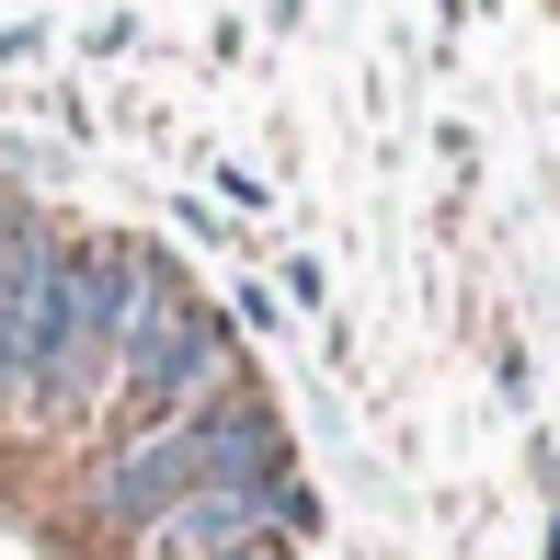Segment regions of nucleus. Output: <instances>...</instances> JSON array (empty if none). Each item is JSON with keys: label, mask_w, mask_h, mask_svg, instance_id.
Segmentation results:
<instances>
[{"label": "nucleus", "mask_w": 560, "mask_h": 560, "mask_svg": "<svg viewBox=\"0 0 560 560\" xmlns=\"http://www.w3.org/2000/svg\"><path fill=\"white\" fill-rule=\"evenodd\" d=\"M161 287H172V252H149V241H69L58 229L35 332H23V377H12V423H35V435L104 423L115 343H126V320H138Z\"/></svg>", "instance_id": "nucleus-1"}, {"label": "nucleus", "mask_w": 560, "mask_h": 560, "mask_svg": "<svg viewBox=\"0 0 560 560\" xmlns=\"http://www.w3.org/2000/svg\"><path fill=\"white\" fill-rule=\"evenodd\" d=\"M218 389H241V343H229V320L207 298H184V275H172L161 298H149L138 320H126L115 343V389H104V423H172V412H207Z\"/></svg>", "instance_id": "nucleus-2"}, {"label": "nucleus", "mask_w": 560, "mask_h": 560, "mask_svg": "<svg viewBox=\"0 0 560 560\" xmlns=\"http://www.w3.org/2000/svg\"><path fill=\"white\" fill-rule=\"evenodd\" d=\"M195 480H207L195 412H172V423H126V435H115V457L92 469V515L138 538V526L161 515V503H184V492H195Z\"/></svg>", "instance_id": "nucleus-3"}, {"label": "nucleus", "mask_w": 560, "mask_h": 560, "mask_svg": "<svg viewBox=\"0 0 560 560\" xmlns=\"http://www.w3.org/2000/svg\"><path fill=\"white\" fill-rule=\"evenodd\" d=\"M252 538H275L264 480H195L184 503H161V515L138 526V560H229V549H252Z\"/></svg>", "instance_id": "nucleus-4"}, {"label": "nucleus", "mask_w": 560, "mask_h": 560, "mask_svg": "<svg viewBox=\"0 0 560 560\" xmlns=\"http://www.w3.org/2000/svg\"><path fill=\"white\" fill-rule=\"evenodd\" d=\"M46 252H58V229H46L35 207H12V229H0V423H12L23 332H35V298H46Z\"/></svg>", "instance_id": "nucleus-5"}, {"label": "nucleus", "mask_w": 560, "mask_h": 560, "mask_svg": "<svg viewBox=\"0 0 560 560\" xmlns=\"http://www.w3.org/2000/svg\"><path fill=\"white\" fill-rule=\"evenodd\" d=\"M195 446H207V480H275L287 469V423L252 389H218L207 412H195Z\"/></svg>", "instance_id": "nucleus-6"}, {"label": "nucleus", "mask_w": 560, "mask_h": 560, "mask_svg": "<svg viewBox=\"0 0 560 560\" xmlns=\"http://www.w3.org/2000/svg\"><path fill=\"white\" fill-rule=\"evenodd\" d=\"M35 46H46V23H0V69H23Z\"/></svg>", "instance_id": "nucleus-7"}, {"label": "nucleus", "mask_w": 560, "mask_h": 560, "mask_svg": "<svg viewBox=\"0 0 560 560\" xmlns=\"http://www.w3.org/2000/svg\"><path fill=\"white\" fill-rule=\"evenodd\" d=\"M229 560H287V549H275V538H252V549H229Z\"/></svg>", "instance_id": "nucleus-8"}]
</instances>
